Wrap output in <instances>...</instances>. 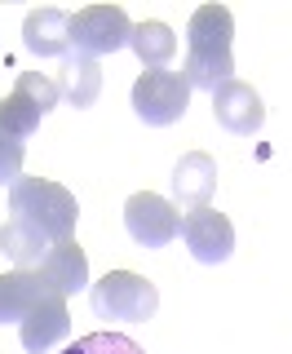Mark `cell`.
<instances>
[{
    "mask_svg": "<svg viewBox=\"0 0 292 354\" xmlns=\"http://www.w3.org/2000/svg\"><path fill=\"white\" fill-rule=\"evenodd\" d=\"M36 270H40L53 288H58L62 297H71V292H80V288H89V257H84V248H80L75 239L53 243Z\"/></svg>",
    "mask_w": 292,
    "mask_h": 354,
    "instance_id": "obj_13",
    "label": "cell"
},
{
    "mask_svg": "<svg viewBox=\"0 0 292 354\" xmlns=\"http://www.w3.org/2000/svg\"><path fill=\"white\" fill-rule=\"evenodd\" d=\"M129 49L138 53V62L146 71H168V62H173L177 53V36L168 22H133V36H129Z\"/></svg>",
    "mask_w": 292,
    "mask_h": 354,
    "instance_id": "obj_16",
    "label": "cell"
},
{
    "mask_svg": "<svg viewBox=\"0 0 292 354\" xmlns=\"http://www.w3.org/2000/svg\"><path fill=\"white\" fill-rule=\"evenodd\" d=\"M80 204L49 177H18L9 186V221L0 226V252L18 270H36L53 243L71 239Z\"/></svg>",
    "mask_w": 292,
    "mask_h": 354,
    "instance_id": "obj_1",
    "label": "cell"
},
{
    "mask_svg": "<svg viewBox=\"0 0 292 354\" xmlns=\"http://www.w3.org/2000/svg\"><path fill=\"white\" fill-rule=\"evenodd\" d=\"M217 191V160L208 151H190L173 164V208H204Z\"/></svg>",
    "mask_w": 292,
    "mask_h": 354,
    "instance_id": "obj_12",
    "label": "cell"
},
{
    "mask_svg": "<svg viewBox=\"0 0 292 354\" xmlns=\"http://www.w3.org/2000/svg\"><path fill=\"white\" fill-rule=\"evenodd\" d=\"M230 36H235V18L226 5H199L186 22V84L190 88H217L235 80V58H230Z\"/></svg>",
    "mask_w": 292,
    "mask_h": 354,
    "instance_id": "obj_2",
    "label": "cell"
},
{
    "mask_svg": "<svg viewBox=\"0 0 292 354\" xmlns=\"http://www.w3.org/2000/svg\"><path fill=\"white\" fill-rule=\"evenodd\" d=\"M58 97H62L58 80H49V75H40V71H22L14 93L0 97V129L27 142L31 133L40 129V120L58 106Z\"/></svg>",
    "mask_w": 292,
    "mask_h": 354,
    "instance_id": "obj_4",
    "label": "cell"
},
{
    "mask_svg": "<svg viewBox=\"0 0 292 354\" xmlns=\"http://www.w3.org/2000/svg\"><path fill=\"white\" fill-rule=\"evenodd\" d=\"M66 332H71V310H66V297L58 292V288H49V292L31 306V315L18 324V337H22V350L27 354L53 350Z\"/></svg>",
    "mask_w": 292,
    "mask_h": 354,
    "instance_id": "obj_10",
    "label": "cell"
},
{
    "mask_svg": "<svg viewBox=\"0 0 292 354\" xmlns=\"http://www.w3.org/2000/svg\"><path fill=\"white\" fill-rule=\"evenodd\" d=\"M182 239H186L190 257L204 261V266H217V261H226L235 252V226H230V217L217 213L212 204L190 208L182 217Z\"/></svg>",
    "mask_w": 292,
    "mask_h": 354,
    "instance_id": "obj_8",
    "label": "cell"
},
{
    "mask_svg": "<svg viewBox=\"0 0 292 354\" xmlns=\"http://www.w3.org/2000/svg\"><path fill=\"white\" fill-rule=\"evenodd\" d=\"M125 230L133 235L138 248H164V243H173L182 235V217H177V208L164 195L138 191L125 204Z\"/></svg>",
    "mask_w": 292,
    "mask_h": 354,
    "instance_id": "obj_7",
    "label": "cell"
},
{
    "mask_svg": "<svg viewBox=\"0 0 292 354\" xmlns=\"http://www.w3.org/2000/svg\"><path fill=\"white\" fill-rule=\"evenodd\" d=\"M190 106V84L182 71H142L133 84V111H138L142 124L164 129L177 124Z\"/></svg>",
    "mask_w": 292,
    "mask_h": 354,
    "instance_id": "obj_5",
    "label": "cell"
},
{
    "mask_svg": "<svg viewBox=\"0 0 292 354\" xmlns=\"http://www.w3.org/2000/svg\"><path fill=\"white\" fill-rule=\"evenodd\" d=\"M89 306L98 319H125V324H146L160 310V292L151 279L133 270H107L98 283H89Z\"/></svg>",
    "mask_w": 292,
    "mask_h": 354,
    "instance_id": "obj_3",
    "label": "cell"
},
{
    "mask_svg": "<svg viewBox=\"0 0 292 354\" xmlns=\"http://www.w3.org/2000/svg\"><path fill=\"white\" fill-rule=\"evenodd\" d=\"M133 36V22L120 5H89L71 18V53H84V58H102V53L125 49Z\"/></svg>",
    "mask_w": 292,
    "mask_h": 354,
    "instance_id": "obj_6",
    "label": "cell"
},
{
    "mask_svg": "<svg viewBox=\"0 0 292 354\" xmlns=\"http://www.w3.org/2000/svg\"><path fill=\"white\" fill-rule=\"evenodd\" d=\"M22 44H27V53H36V58H66L71 53V14L66 9H31L27 18H22Z\"/></svg>",
    "mask_w": 292,
    "mask_h": 354,
    "instance_id": "obj_11",
    "label": "cell"
},
{
    "mask_svg": "<svg viewBox=\"0 0 292 354\" xmlns=\"http://www.w3.org/2000/svg\"><path fill=\"white\" fill-rule=\"evenodd\" d=\"M62 354H146L133 337H120V332H89V337L71 341Z\"/></svg>",
    "mask_w": 292,
    "mask_h": 354,
    "instance_id": "obj_17",
    "label": "cell"
},
{
    "mask_svg": "<svg viewBox=\"0 0 292 354\" xmlns=\"http://www.w3.org/2000/svg\"><path fill=\"white\" fill-rule=\"evenodd\" d=\"M49 279L40 270H9L0 274V324H22L31 315V306L49 292Z\"/></svg>",
    "mask_w": 292,
    "mask_h": 354,
    "instance_id": "obj_14",
    "label": "cell"
},
{
    "mask_svg": "<svg viewBox=\"0 0 292 354\" xmlns=\"http://www.w3.org/2000/svg\"><path fill=\"white\" fill-rule=\"evenodd\" d=\"M212 115H217V124L226 133H235V138H253V133L266 124L262 93L244 80H226V84L212 88Z\"/></svg>",
    "mask_w": 292,
    "mask_h": 354,
    "instance_id": "obj_9",
    "label": "cell"
},
{
    "mask_svg": "<svg viewBox=\"0 0 292 354\" xmlns=\"http://www.w3.org/2000/svg\"><path fill=\"white\" fill-rule=\"evenodd\" d=\"M58 93L71 106H93L98 93H102V71H98V62L84 58V53H66L62 66H58Z\"/></svg>",
    "mask_w": 292,
    "mask_h": 354,
    "instance_id": "obj_15",
    "label": "cell"
},
{
    "mask_svg": "<svg viewBox=\"0 0 292 354\" xmlns=\"http://www.w3.org/2000/svg\"><path fill=\"white\" fill-rule=\"evenodd\" d=\"M22 160H27V142L0 129V186H14L22 177Z\"/></svg>",
    "mask_w": 292,
    "mask_h": 354,
    "instance_id": "obj_18",
    "label": "cell"
}]
</instances>
